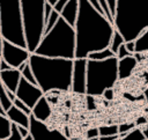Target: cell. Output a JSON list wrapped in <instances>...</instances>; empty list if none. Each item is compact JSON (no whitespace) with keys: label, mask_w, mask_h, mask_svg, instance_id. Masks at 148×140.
<instances>
[{"label":"cell","mask_w":148,"mask_h":140,"mask_svg":"<svg viewBox=\"0 0 148 140\" xmlns=\"http://www.w3.org/2000/svg\"><path fill=\"white\" fill-rule=\"evenodd\" d=\"M51 115H52L51 103H50V101L47 100V97H46V95H45V96H43V97L36 103V105L32 108V110H31V116H32L35 119H37V120H39V121H42V123H46V121L50 119Z\"/></svg>","instance_id":"4fadbf2b"},{"label":"cell","mask_w":148,"mask_h":140,"mask_svg":"<svg viewBox=\"0 0 148 140\" xmlns=\"http://www.w3.org/2000/svg\"><path fill=\"white\" fill-rule=\"evenodd\" d=\"M73 61L32 53L28 62L34 72L37 86L46 95L52 91H71Z\"/></svg>","instance_id":"7a4b0ae2"},{"label":"cell","mask_w":148,"mask_h":140,"mask_svg":"<svg viewBox=\"0 0 148 140\" xmlns=\"http://www.w3.org/2000/svg\"><path fill=\"white\" fill-rule=\"evenodd\" d=\"M45 0H21L23 31L27 50L32 54L39 46L45 31Z\"/></svg>","instance_id":"5b68a950"},{"label":"cell","mask_w":148,"mask_h":140,"mask_svg":"<svg viewBox=\"0 0 148 140\" xmlns=\"http://www.w3.org/2000/svg\"><path fill=\"white\" fill-rule=\"evenodd\" d=\"M6 117L10 120L12 124H15L16 126H21L24 128H29L30 125V116L25 115L14 105L6 112Z\"/></svg>","instance_id":"2e32d148"},{"label":"cell","mask_w":148,"mask_h":140,"mask_svg":"<svg viewBox=\"0 0 148 140\" xmlns=\"http://www.w3.org/2000/svg\"><path fill=\"white\" fill-rule=\"evenodd\" d=\"M118 140H146V139H145V137L141 132V128L135 127L134 130H132L127 134H125L123 137H119Z\"/></svg>","instance_id":"603a6c76"},{"label":"cell","mask_w":148,"mask_h":140,"mask_svg":"<svg viewBox=\"0 0 148 140\" xmlns=\"http://www.w3.org/2000/svg\"><path fill=\"white\" fill-rule=\"evenodd\" d=\"M46 1H47L52 7H54V5L57 3V1H58V0H46Z\"/></svg>","instance_id":"ab89813d"},{"label":"cell","mask_w":148,"mask_h":140,"mask_svg":"<svg viewBox=\"0 0 148 140\" xmlns=\"http://www.w3.org/2000/svg\"><path fill=\"white\" fill-rule=\"evenodd\" d=\"M75 30L61 17L53 27V29L44 35L35 54L47 58L75 59Z\"/></svg>","instance_id":"277c9868"},{"label":"cell","mask_w":148,"mask_h":140,"mask_svg":"<svg viewBox=\"0 0 148 140\" xmlns=\"http://www.w3.org/2000/svg\"><path fill=\"white\" fill-rule=\"evenodd\" d=\"M118 79V59L110 58L103 61L88 60L87 62V95L102 96L108 89L114 88Z\"/></svg>","instance_id":"8992f818"},{"label":"cell","mask_w":148,"mask_h":140,"mask_svg":"<svg viewBox=\"0 0 148 140\" xmlns=\"http://www.w3.org/2000/svg\"><path fill=\"white\" fill-rule=\"evenodd\" d=\"M83 140H98V138L97 139H83Z\"/></svg>","instance_id":"ee69618b"},{"label":"cell","mask_w":148,"mask_h":140,"mask_svg":"<svg viewBox=\"0 0 148 140\" xmlns=\"http://www.w3.org/2000/svg\"><path fill=\"white\" fill-rule=\"evenodd\" d=\"M99 138V132H98V127H91L88 128L86 132V139H97Z\"/></svg>","instance_id":"f1b7e54d"},{"label":"cell","mask_w":148,"mask_h":140,"mask_svg":"<svg viewBox=\"0 0 148 140\" xmlns=\"http://www.w3.org/2000/svg\"><path fill=\"white\" fill-rule=\"evenodd\" d=\"M12 123L6 115L0 113V140L7 139L12 134Z\"/></svg>","instance_id":"ac0fdd59"},{"label":"cell","mask_w":148,"mask_h":140,"mask_svg":"<svg viewBox=\"0 0 148 140\" xmlns=\"http://www.w3.org/2000/svg\"><path fill=\"white\" fill-rule=\"evenodd\" d=\"M79 15V0H68L64 10L60 14V17L66 21L71 27H75Z\"/></svg>","instance_id":"9a60e30c"},{"label":"cell","mask_w":148,"mask_h":140,"mask_svg":"<svg viewBox=\"0 0 148 140\" xmlns=\"http://www.w3.org/2000/svg\"><path fill=\"white\" fill-rule=\"evenodd\" d=\"M114 53L108 47V49H104L102 51H97V52H92L88 56V60H94V61H103V60H106V59H110V58H114Z\"/></svg>","instance_id":"d6986e66"},{"label":"cell","mask_w":148,"mask_h":140,"mask_svg":"<svg viewBox=\"0 0 148 140\" xmlns=\"http://www.w3.org/2000/svg\"><path fill=\"white\" fill-rule=\"evenodd\" d=\"M140 128H141V132H142L145 139L148 140V123L145 124V125H142V126H140Z\"/></svg>","instance_id":"8d00e7d4"},{"label":"cell","mask_w":148,"mask_h":140,"mask_svg":"<svg viewBox=\"0 0 148 140\" xmlns=\"http://www.w3.org/2000/svg\"><path fill=\"white\" fill-rule=\"evenodd\" d=\"M87 62L88 59H74L71 91L77 95H87Z\"/></svg>","instance_id":"30bf717a"},{"label":"cell","mask_w":148,"mask_h":140,"mask_svg":"<svg viewBox=\"0 0 148 140\" xmlns=\"http://www.w3.org/2000/svg\"><path fill=\"white\" fill-rule=\"evenodd\" d=\"M118 127H119V137H123L138 126L135 123H125V124H119Z\"/></svg>","instance_id":"d4e9b609"},{"label":"cell","mask_w":148,"mask_h":140,"mask_svg":"<svg viewBox=\"0 0 148 140\" xmlns=\"http://www.w3.org/2000/svg\"><path fill=\"white\" fill-rule=\"evenodd\" d=\"M125 47H126V50L131 54H134V52H135V40H133V42H126L125 43Z\"/></svg>","instance_id":"d6a6232c"},{"label":"cell","mask_w":148,"mask_h":140,"mask_svg":"<svg viewBox=\"0 0 148 140\" xmlns=\"http://www.w3.org/2000/svg\"><path fill=\"white\" fill-rule=\"evenodd\" d=\"M31 53L23 47L14 45L7 40H3L2 46V60H5L10 67L17 69L20 66L29 61Z\"/></svg>","instance_id":"9c48e42d"},{"label":"cell","mask_w":148,"mask_h":140,"mask_svg":"<svg viewBox=\"0 0 148 140\" xmlns=\"http://www.w3.org/2000/svg\"><path fill=\"white\" fill-rule=\"evenodd\" d=\"M102 97H103V98H105L106 101H111V100H113V88L105 90V91L103 93Z\"/></svg>","instance_id":"836d02e7"},{"label":"cell","mask_w":148,"mask_h":140,"mask_svg":"<svg viewBox=\"0 0 148 140\" xmlns=\"http://www.w3.org/2000/svg\"><path fill=\"white\" fill-rule=\"evenodd\" d=\"M119 135H113V137H99L98 140H118Z\"/></svg>","instance_id":"74e56055"},{"label":"cell","mask_w":148,"mask_h":140,"mask_svg":"<svg viewBox=\"0 0 148 140\" xmlns=\"http://www.w3.org/2000/svg\"><path fill=\"white\" fill-rule=\"evenodd\" d=\"M130 56H133V54H131V53L126 50L125 44H124V45H121V46L119 47V50H118V52H117V54H116V58L119 60V59H124V58L130 57Z\"/></svg>","instance_id":"f546056e"},{"label":"cell","mask_w":148,"mask_h":140,"mask_svg":"<svg viewBox=\"0 0 148 140\" xmlns=\"http://www.w3.org/2000/svg\"><path fill=\"white\" fill-rule=\"evenodd\" d=\"M22 79V74L18 69H9V71H3V72H0V81L1 83L5 86V88L15 94L16 93V89L20 84V81Z\"/></svg>","instance_id":"7c38bea8"},{"label":"cell","mask_w":148,"mask_h":140,"mask_svg":"<svg viewBox=\"0 0 148 140\" xmlns=\"http://www.w3.org/2000/svg\"><path fill=\"white\" fill-rule=\"evenodd\" d=\"M23 140H34V139H32V137H31V134L29 133V135H27L25 138H23Z\"/></svg>","instance_id":"60d3db41"},{"label":"cell","mask_w":148,"mask_h":140,"mask_svg":"<svg viewBox=\"0 0 148 140\" xmlns=\"http://www.w3.org/2000/svg\"><path fill=\"white\" fill-rule=\"evenodd\" d=\"M15 96H16V98L22 101L25 105H28L32 110V108L36 105V103L45 95L38 86L32 84L22 78L20 81V84L16 89Z\"/></svg>","instance_id":"8fae6325"},{"label":"cell","mask_w":148,"mask_h":140,"mask_svg":"<svg viewBox=\"0 0 148 140\" xmlns=\"http://www.w3.org/2000/svg\"><path fill=\"white\" fill-rule=\"evenodd\" d=\"M3 140H23L20 132H18V128L15 124L12 125V134L7 138V139H3Z\"/></svg>","instance_id":"83f0119b"},{"label":"cell","mask_w":148,"mask_h":140,"mask_svg":"<svg viewBox=\"0 0 148 140\" xmlns=\"http://www.w3.org/2000/svg\"><path fill=\"white\" fill-rule=\"evenodd\" d=\"M0 34L3 40L27 49L21 0H0Z\"/></svg>","instance_id":"52a82bcc"},{"label":"cell","mask_w":148,"mask_h":140,"mask_svg":"<svg viewBox=\"0 0 148 140\" xmlns=\"http://www.w3.org/2000/svg\"><path fill=\"white\" fill-rule=\"evenodd\" d=\"M117 1L118 0H106V5L109 7V10L114 20V16H116V12H117Z\"/></svg>","instance_id":"4dcf8cb0"},{"label":"cell","mask_w":148,"mask_h":140,"mask_svg":"<svg viewBox=\"0 0 148 140\" xmlns=\"http://www.w3.org/2000/svg\"><path fill=\"white\" fill-rule=\"evenodd\" d=\"M2 46H3V38L0 34V61L2 60Z\"/></svg>","instance_id":"f35d334b"},{"label":"cell","mask_w":148,"mask_h":140,"mask_svg":"<svg viewBox=\"0 0 148 140\" xmlns=\"http://www.w3.org/2000/svg\"><path fill=\"white\" fill-rule=\"evenodd\" d=\"M113 27L125 43L135 40L148 29V0H118Z\"/></svg>","instance_id":"3957f363"},{"label":"cell","mask_w":148,"mask_h":140,"mask_svg":"<svg viewBox=\"0 0 148 140\" xmlns=\"http://www.w3.org/2000/svg\"><path fill=\"white\" fill-rule=\"evenodd\" d=\"M67 1H68V0H58L57 3H56L54 7H53V10L57 12L58 14H61V12L64 10V8H65Z\"/></svg>","instance_id":"1f68e13d"},{"label":"cell","mask_w":148,"mask_h":140,"mask_svg":"<svg viewBox=\"0 0 148 140\" xmlns=\"http://www.w3.org/2000/svg\"><path fill=\"white\" fill-rule=\"evenodd\" d=\"M74 30L75 59H87L90 53L110 46L114 27L92 8L89 0H79V15Z\"/></svg>","instance_id":"6da1fadb"},{"label":"cell","mask_w":148,"mask_h":140,"mask_svg":"<svg viewBox=\"0 0 148 140\" xmlns=\"http://www.w3.org/2000/svg\"><path fill=\"white\" fill-rule=\"evenodd\" d=\"M125 44V39H124V37L114 29V32H113V35H112V38H111V43H110V46H109V49L114 53V56L117 54V52H118V50H119V47L121 46V45H124Z\"/></svg>","instance_id":"44dd1931"},{"label":"cell","mask_w":148,"mask_h":140,"mask_svg":"<svg viewBox=\"0 0 148 140\" xmlns=\"http://www.w3.org/2000/svg\"><path fill=\"white\" fill-rule=\"evenodd\" d=\"M0 113H1V115H6V113H5V111H3V110H2V108H1V104H0Z\"/></svg>","instance_id":"7bdbcfd3"},{"label":"cell","mask_w":148,"mask_h":140,"mask_svg":"<svg viewBox=\"0 0 148 140\" xmlns=\"http://www.w3.org/2000/svg\"><path fill=\"white\" fill-rule=\"evenodd\" d=\"M21 74H22V78H23L24 80H27L28 82H30V83L37 86V83H36V79H35V75H34V72H32V69H31L29 62L25 64V66H24L23 69L21 71Z\"/></svg>","instance_id":"cb8c5ba5"},{"label":"cell","mask_w":148,"mask_h":140,"mask_svg":"<svg viewBox=\"0 0 148 140\" xmlns=\"http://www.w3.org/2000/svg\"><path fill=\"white\" fill-rule=\"evenodd\" d=\"M138 65H139V62L136 61L134 56H130L124 59H119L118 60V79H119V81L130 78L133 74V72Z\"/></svg>","instance_id":"5bb4252c"},{"label":"cell","mask_w":148,"mask_h":140,"mask_svg":"<svg viewBox=\"0 0 148 140\" xmlns=\"http://www.w3.org/2000/svg\"><path fill=\"white\" fill-rule=\"evenodd\" d=\"M9 69H13V67H10L5 60H1L0 61V72H3V71H9Z\"/></svg>","instance_id":"e575fe53"},{"label":"cell","mask_w":148,"mask_h":140,"mask_svg":"<svg viewBox=\"0 0 148 140\" xmlns=\"http://www.w3.org/2000/svg\"><path fill=\"white\" fill-rule=\"evenodd\" d=\"M98 132H99V137H113V135H119V127H118L117 124L99 126V127H98Z\"/></svg>","instance_id":"7402d4cb"},{"label":"cell","mask_w":148,"mask_h":140,"mask_svg":"<svg viewBox=\"0 0 148 140\" xmlns=\"http://www.w3.org/2000/svg\"><path fill=\"white\" fill-rule=\"evenodd\" d=\"M13 105H14L15 108H17L18 110H21L22 112H24L25 115L31 116V109H30L28 105H25L22 101H20L18 98H15V100L13 101Z\"/></svg>","instance_id":"484cf974"},{"label":"cell","mask_w":148,"mask_h":140,"mask_svg":"<svg viewBox=\"0 0 148 140\" xmlns=\"http://www.w3.org/2000/svg\"><path fill=\"white\" fill-rule=\"evenodd\" d=\"M0 104H1V108L5 111V113L13 106V102L10 101V98L8 97V94H7V89L1 83V81H0Z\"/></svg>","instance_id":"ffe728a7"},{"label":"cell","mask_w":148,"mask_h":140,"mask_svg":"<svg viewBox=\"0 0 148 140\" xmlns=\"http://www.w3.org/2000/svg\"><path fill=\"white\" fill-rule=\"evenodd\" d=\"M29 133L34 140H69L61 131L49 127L46 123H42L32 116H30Z\"/></svg>","instance_id":"ba28073f"},{"label":"cell","mask_w":148,"mask_h":140,"mask_svg":"<svg viewBox=\"0 0 148 140\" xmlns=\"http://www.w3.org/2000/svg\"><path fill=\"white\" fill-rule=\"evenodd\" d=\"M145 96H146V100L148 101V88L145 90Z\"/></svg>","instance_id":"b9f144b4"},{"label":"cell","mask_w":148,"mask_h":140,"mask_svg":"<svg viewBox=\"0 0 148 140\" xmlns=\"http://www.w3.org/2000/svg\"><path fill=\"white\" fill-rule=\"evenodd\" d=\"M134 53H148V29L135 39Z\"/></svg>","instance_id":"e0dca14e"},{"label":"cell","mask_w":148,"mask_h":140,"mask_svg":"<svg viewBox=\"0 0 148 140\" xmlns=\"http://www.w3.org/2000/svg\"><path fill=\"white\" fill-rule=\"evenodd\" d=\"M17 128H18V132H20L22 139L25 138L27 135H29V128H24V127H21V126H17Z\"/></svg>","instance_id":"d590c367"},{"label":"cell","mask_w":148,"mask_h":140,"mask_svg":"<svg viewBox=\"0 0 148 140\" xmlns=\"http://www.w3.org/2000/svg\"><path fill=\"white\" fill-rule=\"evenodd\" d=\"M99 3H101V7H102V9H103V15H104V17L113 24V17H112V15H111V13H110V10H109V7H108V5H106V0H99Z\"/></svg>","instance_id":"4316f807"}]
</instances>
